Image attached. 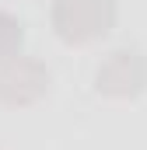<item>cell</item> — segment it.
I'll return each mask as SVG.
<instances>
[{"label": "cell", "instance_id": "cell-2", "mask_svg": "<svg viewBox=\"0 0 147 150\" xmlns=\"http://www.w3.org/2000/svg\"><path fill=\"white\" fill-rule=\"evenodd\" d=\"M140 52H130V49H119L112 52V59L98 70V87H105L112 94H133L144 87V63L137 59Z\"/></svg>", "mask_w": 147, "mask_h": 150}, {"label": "cell", "instance_id": "cell-1", "mask_svg": "<svg viewBox=\"0 0 147 150\" xmlns=\"http://www.w3.org/2000/svg\"><path fill=\"white\" fill-rule=\"evenodd\" d=\"M112 18H116L112 0H60L53 11L56 32L67 42H91V38L105 35Z\"/></svg>", "mask_w": 147, "mask_h": 150}, {"label": "cell", "instance_id": "cell-3", "mask_svg": "<svg viewBox=\"0 0 147 150\" xmlns=\"http://www.w3.org/2000/svg\"><path fill=\"white\" fill-rule=\"evenodd\" d=\"M21 38H25V32H21V21L0 11V63L18 56V49H21Z\"/></svg>", "mask_w": 147, "mask_h": 150}]
</instances>
